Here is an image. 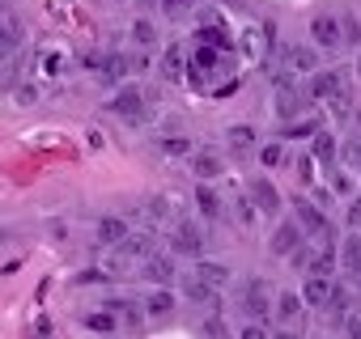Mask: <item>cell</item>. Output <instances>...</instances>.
Returning <instances> with one entry per match:
<instances>
[{"instance_id":"cell-40","label":"cell","mask_w":361,"mask_h":339,"mask_svg":"<svg viewBox=\"0 0 361 339\" xmlns=\"http://www.w3.org/2000/svg\"><path fill=\"white\" fill-rule=\"evenodd\" d=\"M298 174H302V183H310V174H314V165H310V157H298Z\"/></svg>"},{"instance_id":"cell-32","label":"cell","mask_w":361,"mask_h":339,"mask_svg":"<svg viewBox=\"0 0 361 339\" xmlns=\"http://www.w3.org/2000/svg\"><path fill=\"white\" fill-rule=\"evenodd\" d=\"M259 161H264V165H281V161H285V144H281V140L264 144V148H259Z\"/></svg>"},{"instance_id":"cell-39","label":"cell","mask_w":361,"mask_h":339,"mask_svg":"<svg viewBox=\"0 0 361 339\" xmlns=\"http://www.w3.org/2000/svg\"><path fill=\"white\" fill-rule=\"evenodd\" d=\"M348 225H353V229H361V196L348 204Z\"/></svg>"},{"instance_id":"cell-31","label":"cell","mask_w":361,"mask_h":339,"mask_svg":"<svg viewBox=\"0 0 361 339\" xmlns=\"http://www.w3.org/2000/svg\"><path fill=\"white\" fill-rule=\"evenodd\" d=\"M314 132H319V119H298V123H285L281 127L285 140H302V136H314Z\"/></svg>"},{"instance_id":"cell-24","label":"cell","mask_w":361,"mask_h":339,"mask_svg":"<svg viewBox=\"0 0 361 339\" xmlns=\"http://www.w3.org/2000/svg\"><path fill=\"white\" fill-rule=\"evenodd\" d=\"M302 293H276V322H298V314H302Z\"/></svg>"},{"instance_id":"cell-2","label":"cell","mask_w":361,"mask_h":339,"mask_svg":"<svg viewBox=\"0 0 361 339\" xmlns=\"http://www.w3.org/2000/svg\"><path fill=\"white\" fill-rule=\"evenodd\" d=\"M340 89H348V72L344 68H319V72H310V81H306V98L310 102H331Z\"/></svg>"},{"instance_id":"cell-1","label":"cell","mask_w":361,"mask_h":339,"mask_svg":"<svg viewBox=\"0 0 361 339\" xmlns=\"http://www.w3.org/2000/svg\"><path fill=\"white\" fill-rule=\"evenodd\" d=\"M293 221L302 225V234H310V238H319L323 246H336V234H331V221H327V212L314 204V200H293Z\"/></svg>"},{"instance_id":"cell-18","label":"cell","mask_w":361,"mask_h":339,"mask_svg":"<svg viewBox=\"0 0 361 339\" xmlns=\"http://www.w3.org/2000/svg\"><path fill=\"white\" fill-rule=\"evenodd\" d=\"M94 234H98V242H102V246H119L132 229H128V221H123V217H102V221L94 225Z\"/></svg>"},{"instance_id":"cell-23","label":"cell","mask_w":361,"mask_h":339,"mask_svg":"<svg viewBox=\"0 0 361 339\" xmlns=\"http://www.w3.org/2000/svg\"><path fill=\"white\" fill-rule=\"evenodd\" d=\"M183 297L196 301V305H213L217 301V288H209L200 276H183Z\"/></svg>"},{"instance_id":"cell-34","label":"cell","mask_w":361,"mask_h":339,"mask_svg":"<svg viewBox=\"0 0 361 339\" xmlns=\"http://www.w3.org/2000/svg\"><path fill=\"white\" fill-rule=\"evenodd\" d=\"M204 335H209V339H230V335H226V322H221L217 314H213V318H204Z\"/></svg>"},{"instance_id":"cell-10","label":"cell","mask_w":361,"mask_h":339,"mask_svg":"<svg viewBox=\"0 0 361 339\" xmlns=\"http://www.w3.org/2000/svg\"><path fill=\"white\" fill-rule=\"evenodd\" d=\"M285 64H289V72H319V47L314 43H289Z\"/></svg>"},{"instance_id":"cell-42","label":"cell","mask_w":361,"mask_h":339,"mask_svg":"<svg viewBox=\"0 0 361 339\" xmlns=\"http://www.w3.org/2000/svg\"><path fill=\"white\" fill-rule=\"evenodd\" d=\"M161 5H166V9L174 13V9H192V5H196V0H161Z\"/></svg>"},{"instance_id":"cell-38","label":"cell","mask_w":361,"mask_h":339,"mask_svg":"<svg viewBox=\"0 0 361 339\" xmlns=\"http://www.w3.org/2000/svg\"><path fill=\"white\" fill-rule=\"evenodd\" d=\"M344 326H348V335H353V339H361V309H353V314L344 318Z\"/></svg>"},{"instance_id":"cell-16","label":"cell","mask_w":361,"mask_h":339,"mask_svg":"<svg viewBox=\"0 0 361 339\" xmlns=\"http://www.w3.org/2000/svg\"><path fill=\"white\" fill-rule=\"evenodd\" d=\"M336 250H340V267H344V271L361 284V234H348Z\"/></svg>"},{"instance_id":"cell-35","label":"cell","mask_w":361,"mask_h":339,"mask_svg":"<svg viewBox=\"0 0 361 339\" xmlns=\"http://www.w3.org/2000/svg\"><path fill=\"white\" fill-rule=\"evenodd\" d=\"M238 339H272V335H268V326H264V322H247V326L238 331Z\"/></svg>"},{"instance_id":"cell-27","label":"cell","mask_w":361,"mask_h":339,"mask_svg":"<svg viewBox=\"0 0 361 339\" xmlns=\"http://www.w3.org/2000/svg\"><path fill=\"white\" fill-rule=\"evenodd\" d=\"M226 140H230L234 148H255V144H259V136H255V127H247V123H234V127L226 132Z\"/></svg>"},{"instance_id":"cell-28","label":"cell","mask_w":361,"mask_h":339,"mask_svg":"<svg viewBox=\"0 0 361 339\" xmlns=\"http://www.w3.org/2000/svg\"><path fill=\"white\" fill-rule=\"evenodd\" d=\"M157 148H161L166 157H192V140H188V136H161Z\"/></svg>"},{"instance_id":"cell-33","label":"cell","mask_w":361,"mask_h":339,"mask_svg":"<svg viewBox=\"0 0 361 339\" xmlns=\"http://www.w3.org/2000/svg\"><path fill=\"white\" fill-rule=\"evenodd\" d=\"M243 89V77H230V81H217L213 85V98H234Z\"/></svg>"},{"instance_id":"cell-17","label":"cell","mask_w":361,"mask_h":339,"mask_svg":"<svg viewBox=\"0 0 361 339\" xmlns=\"http://www.w3.org/2000/svg\"><path fill=\"white\" fill-rule=\"evenodd\" d=\"M192 196H196V208H200V217H204V221H221V217H226V204H221V196H217L209 183H200Z\"/></svg>"},{"instance_id":"cell-11","label":"cell","mask_w":361,"mask_h":339,"mask_svg":"<svg viewBox=\"0 0 361 339\" xmlns=\"http://www.w3.org/2000/svg\"><path fill=\"white\" fill-rule=\"evenodd\" d=\"M331 293H336V280H327V276H306V284H302V301L310 309H327Z\"/></svg>"},{"instance_id":"cell-9","label":"cell","mask_w":361,"mask_h":339,"mask_svg":"<svg viewBox=\"0 0 361 339\" xmlns=\"http://www.w3.org/2000/svg\"><path fill=\"white\" fill-rule=\"evenodd\" d=\"M192 174H196L200 183L221 179V174H226V157H221L217 148H200V153H192Z\"/></svg>"},{"instance_id":"cell-41","label":"cell","mask_w":361,"mask_h":339,"mask_svg":"<svg viewBox=\"0 0 361 339\" xmlns=\"http://www.w3.org/2000/svg\"><path fill=\"white\" fill-rule=\"evenodd\" d=\"M13 98H18V102H26V106H30V102H35V85H22V89H18V94H13Z\"/></svg>"},{"instance_id":"cell-21","label":"cell","mask_w":361,"mask_h":339,"mask_svg":"<svg viewBox=\"0 0 361 339\" xmlns=\"http://www.w3.org/2000/svg\"><path fill=\"white\" fill-rule=\"evenodd\" d=\"M310 98L306 94H293V89H276V115L285 119V123H293L298 115H302V106H306Z\"/></svg>"},{"instance_id":"cell-19","label":"cell","mask_w":361,"mask_h":339,"mask_svg":"<svg viewBox=\"0 0 361 339\" xmlns=\"http://www.w3.org/2000/svg\"><path fill=\"white\" fill-rule=\"evenodd\" d=\"M145 280H153L157 288H166L174 280V259L170 255H149L145 259Z\"/></svg>"},{"instance_id":"cell-37","label":"cell","mask_w":361,"mask_h":339,"mask_svg":"<svg viewBox=\"0 0 361 339\" xmlns=\"http://www.w3.org/2000/svg\"><path fill=\"white\" fill-rule=\"evenodd\" d=\"M102 280H106V271H98V267H90V271L77 276V284H102Z\"/></svg>"},{"instance_id":"cell-8","label":"cell","mask_w":361,"mask_h":339,"mask_svg":"<svg viewBox=\"0 0 361 339\" xmlns=\"http://www.w3.org/2000/svg\"><path fill=\"white\" fill-rule=\"evenodd\" d=\"M268 246H272V255L289 259L298 246H306V234H302V225H298V221H285V225H276V229H272V242H268Z\"/></svg>"},{"instance_id":"cell-13","label":"cell","mask_w":361,"mask_h":339,"mask_svg":"<svg viewBox=\"0 0 361 339\" xmlns=\"http://www.w3.org/2000/svg\"><path fill=\"white\" fill-rule=\"evenodd\" d=\"M115 255H119L123 263H128V259H140V263H145V259L157 255V250H153V238H149V234H128V238L115 246Z\"/></svg>"},{"instance_id":"cell-5","label":"cell","mask_w":361,"mask_h":339,"mask_svg":"<svg viewBox=\"0 0 361 339\" xmlns=\"http://www.w3.org/2000/svg\"><path fill=\"white\" fill-rule=\"evenodd\" d=\"M243 309L251 314V322H264V318L272 314V305H268V284H264L259 276L247 280V288H243Z\"/></svg>"},{"instance_id":"cell-26","label":"cell","mask_w":361,"mask_h":339,"mask_svg":"<svg viewBox=\"0 0 361 339\" xmlns=\"http://www.w3.org/2000/svg\"><path fill=\"white\" fill-rule=\"evenodd\" d=\"M81 322H85V326H90V331H98V335H111V331H115V326H119V318H115V314H111V309H94V314H85V318H81Z\"/></svg>"},{"instance_id":"cell-22","label":"cell","mask_w":361,"mask_h":339,"mask_svg":"<svg viewBox=\"0 0 361 339\" xmlns=\"http://www.w3.org/2000/svg\"><path fill=\"white\" fill-rule=\"evenodd\" d=\"M310 144H314V161H323L327 170H336V153H340V144H336V136L319 127V132L310 136Z\"/></svg>"},{"instance_id":"cell-20","label":"cell","mask_w":361,"mask_h":339,"mask_svg":"<svg viewBox=\"0 0 361 339\" xmlns=\"http://www.w3.org/2000/svg\"><path fill=\"white\" fill-rule=\"evenodd\" d=\"M196 43H209V47H221V51H230L234 47V39H230V30H226V22H204L200 30H196Z\"/></svg>"},{"instance_id":"cell-36","label":"cell","mask_w":361,"mask_h":339,"mask_svg":"<svg viewBox=\"0 0 361 339\" xmlns=\"http://www.w3.org/2000/svg\"><path fill=\"white\" fill-rule=\"evenodd\" d=\"M331 187H336L340 196H353V179L344 174V170H331Z\"/></svg>"},{"instance_id":"cell-12","label":"cell","mask_w":361,"mask_h":339,"mask_svg":"<svg viewBox=\"0 0 361 339\" xmlns=\"http://www.w3.org/2000/svg\"><path fill=\"white\" fill-rule=\"evenodd\" d=\"M247 196L255 200V208H259V217H276V212H281V196H276V187H272L268 179H255Z\"/></svg>"},{"instance_id":"cell-43","label":"cell","mask_w":361,"mask_h":339,"mask_svg":"<svg viewBox=\"0 0 361 339\" xmlns=\"http://www.w3.org/2000/svg\"><path fill=\"white\" fill-rule=\"evenodd\" d=\"M357 127H361V115H357Z\"/></svg>"},{"instance_id":"cell-14","label":"cell","mask_w":361,"mask_h":339,"mask_svg":"<svg viewBox=\"0 0 361 339\" xmlns=\"http://www.w3.org/2000/svg\"><path fill=\"white\" fill-rule=\"evenodd\" d=\"M192 276H200L209 288H226V284H230V263H217V259H196Z\"/></svg>"},{"instance_id":"cell-7","label":"cell","mask_w":361,"mask_h":339,"mask_svg":"<svg viewBox=\"0 0 361 339\" xmlns=\"http://www.w3.org/2000/svg\"><path fill=\"white\" fill-rule=\"evenodd\" d=\"M111 110L123 115L128 123H145V98H140V89H136V85H123V89L111 98Z\"/></svg>"},{"instance_id":"cell-15","label":"cell","mask_w":361,"mask_h":339,"mask_svg":"<svg viewBox=\"0 0 361 339\" xmlns=\"http://www.w3.org/2000/svg\"><path fill=\"white\" fill-rule=\"evenodd\" d=\"M106 309H111L128 331H136V326L145 322V305H136L132 297H111V301H106Z\"/></svg>"},{"instance_id":"cell-30","label":"cell","mask_w":361,"mask_h":339,"mask_svg":"<svg viewBox=\"0 0 361 339\" xmlns=\"http://www.w3.org/2000/svg\"><path fill=\"white\" fill-rule=\"evenodd\" d=\"M132 39H136V47H157V26H153L149 18H140V22L132 26Z\"/></svg>"},{"instance_id":"cell-29","label":"cell","mask_w":361,"mask_h":339,"mask_svg":"<svg viewBox=\"0 0 361 339\" xmlns=\"http://www.w3.org/2000/svg\"><path fill=\"white\" fill-rule=\"evenodd\" d=\"M234 217H238V225H247V229H251V225L259 221V208H255V200H251V196H238V200H234Z\"/></svg>"},{"instance_id":"cell-3","label":"cell","mask_w":361,"mask_h":339,"mask_svg":"<svg viewBox=\"0 0 361 339\" xmlns=\"http://www.w3.org/2000/svg\"><path fill=\"white\" fill-rule=\"evenodd\" d=\"M310 43H314L319 51H336V47H344V26H340V18H331V13L310 18Z\"/></svg>"},{"instance_id":"cell-25","label":"cell","mask_w":361,"mask_h":339,"mask_svg":"<svg viewBox=\"0 0 361 339\" xmlns=\"http://www.w3.org/2000/svg\"><path fill=\"white\" fill-rule=\"evenodd\" d=\"M174 309V293L170 288H153L149 297H145V314H153V318H166Z\"/></svg>"},{"instance_id":"cell-6","label":"cell","mask_w":361,"mask_h":339,"mask_svg":"<svg viewBox=\"0 0 361 339\" xmlns=\"http://www.w3.org/2000/svg\"><path fill=\"white\" fill-rule=\"evenodd\" d=\"M157 68H161L166 81H188V51H183V43H166L161 56H157Z\"/></svg>"},{"instance_id":"cell-4","label":"cell","mask_w":361,"mask_h":339,"mask_svg":"<svg viewBox=\"0 0 361 339\" xmlns=\"http://www.w3.org/2000/svg\"><path fill=\"white\" fill-rule=\"evenodd\" d=\"M170 250H174V255L204 259V234H200V225H192V221H178V229H174V238H170Z\"/></svg>"}]
</instances>
